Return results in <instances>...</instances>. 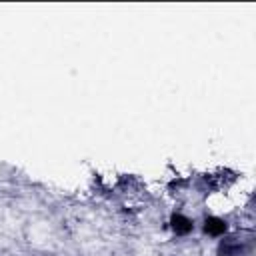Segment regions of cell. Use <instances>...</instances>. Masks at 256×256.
Segmentation results:
<instances>
[{
    "label": "cell",
    "instance_id": "1",
    "mask_svg": "<svg viewBox=\"0 0 256 256\" xmlns=\"http://www.w3.org/2000/svg\"><path fill=\"white\" fill-rule=\"evenodd\" d=\"M202 230H204V234H208V236H212V238H222V236L228 232V222H226L224 218L212 214V216H206V218H204Z\"/></svg>",
    "mask_w": 256,
    "mask_h": 256
},
{
    "label": "cell",
    "instance_id": "2",
    "mask_svg": "<svg viewBox=\"0 0 256 256\" xmlns=\"http://www.w3.org/2000/svg\"><path fill=\"white\" fill-rule=\"evenodd\" d=\"M170 228H172V232L176 236H186V234H190L194 230V220L188 218L182 212H174L170 216Z\"/></svg>",
    "mask_w": 256,
    "mask_h": 256
}]
</instances>
